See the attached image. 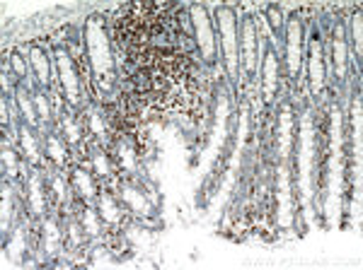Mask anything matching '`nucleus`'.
Masks as SVG:
<instances>
[{
  "instance_id": "nucleus-1",
  "label": "nucleus",
  "mask_w": 363,
  "mask_h": 270,
  "mask_svg": "<svg viewBox=\"0 0 363 270\" xmlns=\"http://www.w3.org/2000/svg\"><path fill=\"white\" fill-rule=\"evenodd\" d=\"M83 46L97 87L102 92H112L116 85V61H114V49H112L107 25H104V20L99 15H90L85 20Z\"/></svg>"
},
{
  "instance_id": "nucleus-2",
  "label": "nucleus",
  "mask_w": 363,
  "mask_h": 270,
  "mask_svg": "<svg viewBox=\"0 0 363 270\" xmlns=\"http://www.w3.org/2000/svg\"><path fill=\"white\" fill-rule=\"evenodd\" d=\"M315 164H318V133H315L313 114L306 111L298 126V186L303 193V208L310 217L313 205V184H315Z\"/></svg>"
},
{
  "instance_id": "nucleus-3",
  "label": "nucleus",
  "mask_w": 363,
  "mask_h": 270,
  "mask_svg": "<svg viewBox=\"0 0 363 270\" xmlns=\"http://www.w3.org/2000/svg\"><path fill=\"white\" fill-rule=\"evenodd\" d=\"M216 39H218V54L223 58V68L230 82L240 78V20L233 8H218L213 17Z\"/></svg>"
},
{
  "instance_id": "nucleus-4",
  "label": "nucleus",
  "mask_w": 363,
  "mask_h": 270,
  "mask_svg": "<svg viewBox=\"0 0 363 270\" xmlns=\"http://www.w3.org/2000/svg\"><path fill=\"white\" fill-rule=\"evenodd\" d=\"M189 20L191 29H194V41L196 49L201 54V61L206 66H213L216 56H218V39H216V25L213 15L208 13L206 5H189Z\"/></svg>"
},
{
  "instance_id": "nucleus-5",
  "label": "nucleus",
  "mask_w": 363,
  "mask_h": 270,
  "mask_svg": "<svg viewBox=\"0 0 363 270\" xmlns=\"http://www.w3.org/2000/svg\"><path fill=\"white\" fill-rule=\"evenodd\" d=\"M54 66L66 102L70 107H80V102H83V85H80L78 68H75V61L66 46H56L54 49Z\"/></svg>"
},
{
  "instance_id": "nucleus-6",
  "label": "nucleus",
  "mask_w": 363,
  "mask_h": 270,
  "mask_svg": "<svg viewBox=\"0 0 363 270\" xmlns=\"http://www.w3.org/2000/svg\"><path fill=\"white\" fill-rule=\"evenodd\" d=\"M303 49H306V25H303L301 15H294L286 22V39H284V61H286V73H289L291 80L301 78Z\"/></svg>"
},
{
  "instance_id": "nucleus-7",
  "label": "nucleus",
  "mask_w": 363,
  "mask_h": 270,
  "mask_svg": "<svg viewBox=\"0 0 363 270\" xmlns=\"http://www.w3.org/2000/svg\"><path fill=\"white\" fill-rule=\"evenodd\" d=\"M259 27H257L255 17H245L240 25V66L245 75L259 73Z\"/></svg>"
},
{
  "instance_id": "nucleus-8",
  "label": "nucleus",
  "mask_w": 363,
  "mask_h": 270,
  "mask_svg": "<svg viewBox=\"0 0 363 270\" xmlns=\"http://www.w3.org/2000/svg\"><path fill=\"white\" fill-rule=\"evenodd\" d=\"M308 80H310V92L315 99L322 97L327 85V61H325V46H322V34L320 29L310 37L308 46Z\"/></svg>"
},
{
  "instance_id": "nucleus-9",
  "label": "nucleus",
  "mask_w": 363,
  "mask_h": 270,
  "mask_svg": "<svg viewBox=\"0 0 363 270\" xmlns=\"http://www.w3.org/2000/svg\"><path fill=\"white\" fill-rule=\"evenodd\" d=\"M296 111H294V102L286 99L279 109L277 116V157L281 162H286L294 152L296 145Z\"/></svg>"
},
{
  "instance_id": "nucleus-10",
  "label": "nucleus",
  "mask_w": 363,
  "mask_h": 270,
  "mask_svg": "<svg viewBox=\"0 0 363 270\" xmlns=\"http://www.w3.org/2000/svg\"><path fill=\"white\" fill-rule=\"evenodd\" d=\"M342 111L335 107L332 111V162H330V203L339 201V191H342Z\"/></svg>"
},
{
  "instance_id": "nucleus-11",
  "label": "nucleus",
  "mask_w": 363,
  "mask_h": 270,
  "mask_svg": "<svg viewBox=\"0 0 363 270\" xmlns=\"http://www.w3.org/2000/svg\"><path fill=\"white\" fill-rule=\"evenodd\" d=\"M277 222L284 230L294 227V191H291V174L286 162L277 172Z\"/></svg>"
},
{
  "instance_id": "nucleus-12",
  "label": "nucleus",
  "mask_w": 363,
  "mask_h": 270,
  "mask_svg": "<svg viewBox=\"0 0 363 270\" xmlns=\"http://www.w3.org/2000/svg\"><path fill=\"white\" fill-rule=\"evenodd\" d=\"M259 87H262V97H264L267 104H272L279 95L281 87V78H279V51L274 46H267L264 49V58L259 63Z\"/></svg>"
},
{
  "instance_id": "nucleus-13",
  "label": "nucleus",
  "mask_w": 363,
  "mask_h": 270,
  "mask_svg": "<svg viewBox=\"0 0 363 270\" xmlns=\"http://www.w3.org/2000/svg\"><path fill=\"white\" fill-rule=\"evenodd\" d=\"M332 68L337 82H344L349 75V39L342 25H335L332 32Z\"/></svg>"
},
{
  "instance_id": "nucleus-14",
  "label": "nucleus",
  "mask_w": 363,
  "mask_h": 270,
  "mask_svg": "<svg viewBox=\"0 0 363 270\" xmlns=\"http://www.w3.org/2000/svg\"><path fill=\"white\" fill-rule=\"evenodd\" d=\"M119 196H121V201H124L126 208L131 210L136 217H153L155 215V205L150 203V198L145 196L143 189H138V186L121 184Z\"/></svg>"
},
{
  "instance_id": "nucleus-15",
  "label": "nucleus",
  "mask_w": 363,
  "mask_h": 270,
  "mask_svg": "<svg viewBox=\"0 0 363 270\" xmlns=\"http://www.w3.org/2000/svg\"><path fill=\"white\" fill-rule=\"evenodd\" d=\"M29 66H32V73H34V78H37L39 87H42V90H49L51 58L46 54V49H42V46H32V49H29Z\"/></svg>"
},
{
  "instance_id": "nucleus-16",
  "label": "nucleus",
  "mask_w": 363,
  "mask_h": 270,
  "mask_svg": "<svg viewBox=\"0 0 363 270\" xmlns=\"http://www.w3.org/2000/svg\"><path fill=\"white\" fill-rule=\"evenodd\" d=\"M15 102L17 109H20L22 123H27L29 128H37L39 126V114H37V104H34V92L29 85H22L15 90Z\"/></svg>"
},
{
  "instance_id": "nucleus-17",
  "label": "nucleus",
  "mask_w": 363,
  "mask_h": 270,
  "mask_svg": "<svg viewBox=\"0 0 363 270\" xmlns=\"http://www.w3.org/2000/svg\"><path fill=\"white\" fill-rule=\"evenodd\" d=\"M27 203H29V210H32L34 215H39V217L44 215V210H46V186H44L42 174H37V172L29 176Z\"/></svg>"
},
{
  "instance_id": "nucleus-18",
  "label": "nucleus",
  "mask_w": 363,
  "mask_h": 270,
  "mask_svg": "<svg viewBox=\"0 0 363 270\" xmlns=\"http://www.w3.org/2000/svg\"><path fill=\"white\" fill-rule=\"evenodd\" d=\"M17 138H20V148L25 152L27 162L32 164V167H42V150H39V140H37V135H34V128L22 123L20 131H17Z\"/></svg>"
},
{
  "instance_id": "nucleus-19",
  "label": "nucleus",
  "mask_w": 363,
  "mask_h": 270,
  "mask_svg": "<svg viewBox=\"0 0 363 270\" xmlns=\"http://www.w3.org/2000/svg\"><path fill=\"white\" fill-rule=\"evenodd\" d=\"M97 213L102 217L104 225H121L124 220V210L114 201L112 193H99L97 196Z\"/></svg>"
},
{
  "instance_id": "nucleus-20",
  "label": "nucleus",
  "mask_w": 363,
  "mask_h": 270,
  "mask_svg": "<svg viewBox=\"0 0 363 270\" xmlns=\"http://www.w3.org/2000/svg\"><path fill=\"white\" fill-rule=\"evenodd\" d=\"M61 239L63 234L58 230V222L56 220H44L42 222V254L46 258H54L61 249Z\"/></svg>"
},
{
  "instance_id": "nucleus-21",
  "label": "nucleus",
  "mask_w": 363,
  "mask_h": 270,
  "mask_svg": "<svg viewBox=\"0 0 363 270\" xmlns=\"http://www.w3.org/2000/svg\"><path fill=\"white\" fill-rule=\"evenodd\" d=\"M70 184H73V191L78 193L80 198H85V201L97 198L95 176H92L90 172H85V169H75L73 176H70Z\"/></svg>"
},
{
  "instance_id": "nucleus-22",
  "label": "nucleus",
  "mask_w": 363,
  "mask_h": 270,
  "mask_svg": "<svg viewBox=\"0 0 363 270\" xmlns=\"http://www.w3.org/2000/svg\"><path fill=\"white\" fill-rule=\"evenodd\" d=\"M66 140L61 138V133H51L49 138H46V157H49L51 162L56 164V167H66Z\"/></svg>"
},
{
  "instance_id": "nucleus-23",
  "label": "nucleus",
  "mask_w": 363,
  "mask_h": 270,
  "mask_svg": "<svg viewBox=\"0 0 363 270\" xmlns=\"http://www.w3.org/2000/svg\"><path fill=\"white\" fill-rule=\"evenodd\" d=\"M87 128L90 133L95 135L97 140H104L109 135V126H107V119H104V111L97 109V107H90L87 109Z\"/></svg>"
},
{
  "instance_id": "nucleus-24",
  "label": "nucleus",
  "mask_w": 363,
  "mask_h": 270,
  "mask_svg": "<svg viewBox=\"0 0 363 270\" xmlns=\"http://www.w3.org/2000/svg\"><path fill=\"white\" fill-rule=\"evenodd\" d=\"M126 242L131 244L133 249L145 251V249H150V244H153V232L145 230V227L133 225V227H128V230H126Z\"/></svg>"
},
{
  "instance_id": "nucleus-25",
  "label": "nucleus",
  "mask_w": 363,
  "mask_h": 270,
  "mask_svg": "<svg viewBox=\"0 0 363 270\" xmlns=\"http://www.w3.org/2000/svg\"><path fill=\"white\" fill-rule=\"evenodd\" d=\"M61 138L66 140L68 145H78L80 138H83V128H80V123L75 116L70 114H63L61 119Z\"/></svg>"
},
{
  "instance_id": "nucleus-26",
  "label": "nucleus",
  "mask_w": 363,
  "mask_h": 270,
  "mask_svg": "<svg viewBox=\"0 0 363 270\" xmlns=\"http://www.w3.org/2000/svg\"><path fill=\"white\" fill-rule=\"evenodd\" d=\"M116 155H119V162H121V167H124V172H128V174L138 172V155L126 140H119V143H116Z\"/></svg>"
},
{
  "instance_id": "nucleus-27",
  "label": "nucleus",
  "mask_w": 363,
  "mask_h": 270,
  "mask_svg": "<svg viewBox=\"0 0 363 270\" xmlns=\"http://www.w3.org/2000/svg\"><path fill=\"white\" fill-rule=\"evenodd\" d=\"M80 225H83L85 234L90 239H97L99 232H102V217H99L97 208H85L83 215H80Z\"/></svg>"
},
{
  "instance_id": "nucleus-28",
  "label": "nucleus",
  "mask_w": 363,
  "mask_h": 270,
  "mask_svg": "<svg viewBox=\"0 0 363 270\" xmlns=\"http://www.w3.org/2000/svg\"><path fill=\"white\" fill-rule=\"evenodd\" d=\"M90 162H92V172H95L99 179H109L112 176V160H109V155L104 152L102 148H95L90 155Z\"/></svg>"
},
{
  "instance_id": "nucleus-29",
  "label": "nucleus",
  "mask_w": 363,
  "mask_h": 270,
  "mask_svg": "<svg viewBox=\"0 0 363 270\" xmlns=\"http://www.w3.org/2000/svg\"><path fill=\"white\" fill-rule=\"evenodd\" d=\"M0 230L3 234L10 232V222H13V189L8 186V181H3V205H0Z\"/></svg>"
},
{
  "instance_id": "nucleus-30",
  "label": "nucleus",
  "mask_w": 363,
  "mask_h": 270,
  "mask_svg": "<svg viewBox=\"0 0 363 270\" xmlns=\"http://www.w3.org/2000/svg\"><path fill=\"white\" fill-rule=\"evenodd\" d=\"M25 251H27V232H25V227H17L8 237V254L13 256L15 261H20Z\"/></svg>"
},
{
  "instance_id": "nucleus-31",
  "label": "nucleus",
  "mask_w": 363,
  "mask_h": 270,
  "mask_svg": "<svg viewBox=\"0 0 363 270\" xmlns=\"http://www.w3.org/2000/svg\"><path fill=\"white\" fill-rule=\"evenodd\" d=\"M361 27H363V15L361 13H354L351 15V20H349V37L351 39V44H354V51H356V56H363V39H361Z\"/></svg>"
},
{
  "instance_id": "nucleus-32",
  "label": "nucleus",
  "mask_w": 363,
  "mask_h": 270,
  "mask_svg": "<svg viewBox=\"0 0 363 270\" xmlns=\"http://www.w3.org/2000/svg\"><path fill=\"white\" fill-rule=\"evenodd\" d=\"M34 104H37L39 121L49 123L51 119H54V111H51V102H49V97H46V90H37V92H34Z\"/></svg>"
},
{
  "instance_id": "nucleus-33",
  "label": "nucleus",
  "mask_w": 363,
  "mask_h": 270,
  "mask_svg": "<svg viewBox=\"0 0 363 270\" xmlns=\"http://www.w3.org/2000/svg\"><path fill=\"white\" fill-rule=\"evenodd\" d=\"M10 70H13V75L17 80H22V82H27L29 85V73H32V66L27 63V58H22L20 54H13L10 56ZM32 87V85H29Z\"/></svg>"
},
{
  "instance_id": "nucleus-34",
  "label": "nucleus",
  "mask_w": 363,
  "mask_h": 270,
  "mask_svg": "<svg viewBox=\"0 0 363 270\" xmlns=\"http://www.w3.org/2000/svg\"><path fill=\"white\" fill-rule=\"evenodd\" d=\"M3 169H5V176H8V179H15V176L20 174V160H17L15 150L8 148L5 143H3Z\"/></svg>"
},
{
  "instance_id": "nucleus-35",
  "label": "nucleus",
  "mask_w": 363,
  "mask_h": 270,
  "mask_svg": "<svg viewBox=\"0 0 363 270\" xmlns=\"http://www.w3.org/2000/svg\"><path fill=\"white\" fill-rule=\"evenodd\" d=\"M66 237H68V242H70V246H83L87 239V234H85V230H83V225H75V222H70L68 225V232H66Z\"/></svg>"
},
{
  "instance_id": "nucleus-36",
  "label": "nucleus",
  "mask_w": 363,
  "mask_h": 270,
  "mask_svg": "<svg viewBox=\"0 0 363 270\" xmlns=\"http://www.w3.org/2000/svg\"><path fill=\"white\" fill-rule=\"evenodd\" d=\"M51 191H54L58 203H66L68 193H66V181H63V176H51Z\"/></svg>"
},
{
  "instance_id": "nucleus-37",
  "label": "nucleus",
  "mask_w": 363,
  "mask_h": 270,
  "mask_svg": "<svg viewBox=\"0 0 363 270\" xmlns=\"http://www.w3.org/2000/svg\"><path fill=\"white\" fill-rule=\"evenodd\" d=\"M267 17H269V20H272V27L277 29V32H281V29L286 27V22L281 20V17H284V15H281V10L277 8V5H272V8H267Z\"/></svg>"
},
{
  "instance_id": "nucleus-38",
  "label": "nucleus",
  "mask_w": 363,
  "mask_h": 270,
  "mask_svg": "<svg viewBox=\"0 0 363 270\" xmlns=\"http://www.w3.org/2000/svg\"><path fill=\"white\" fill-rule=\"evenodd\" d=\"M10 75H13V70L3 68V92L8 95V92H13V80H10Z\"/></svg>"
},
{
  "instance_id": "nucleus-39",
  "label": "nucleus",
  "mask_w": 363,
  "mask_h": 270,
  "mask_svg": "<svg viewBox=\"0 0 363 270\" xmlns=\"http://www.w3.org/2000/svg\"><path fill=\"white\" fill-rule=\"evenodd\" d=\"M0 111H3V126L8 128V123H10V116H8V99H3V102H0Z\"/></svg>"
}]
</instances>
